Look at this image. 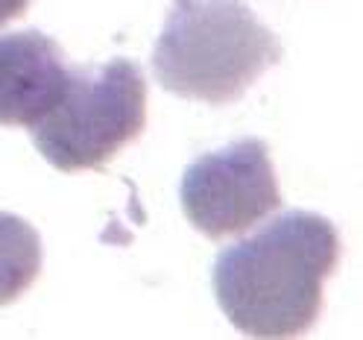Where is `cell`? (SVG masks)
Instances as JSON below:
<instances>
[{"mask_svg":"<svg viewBox=\"0 0 363 340\" xmlns=\"http://www.w3.org/2000/svg\"><path fill=\"white\" fill-rule=\"evenodd\" d=\"M41 238L24 217L0 212V308L12 305L41 276Z\"/></svg>","mask_w":363,"mask_h":340,"instance_id":"6","label":"cell"},{"mask_svg":"<svg viewBox=\"0 0 363 340\" xmlns=\"http://www.w3.org/2000/svg\"><path fill=\"white\" fill-rule=\"evenodd\" d=\"M340 264V235L323 214L293 209L252 238L220 249L214 297L249 337H296L323 314L325 279Z\"/></svg>","mask_w":363,"mask_h":340,"instance_id":"1","label":"cell"},{"mask_svg":"<svg viewBox=\"0 0 363 340\" xmlns=\"http://www.w3.org/2000/svg\"><path fill=\"white\" fill-rule=\"evenodd\" d=\"M33 0H0V27L9 24L12 18H21L30 9Z\"/></svg>","mask_w":363,"mask_h":340,"instance_id":"7","label":"cell"},{"mask_svg":"<svg viewBox=\"0 0 363 340\" xmlns=\"http://www.w3.org/2000/svg\"><path fill=\"white\" fill-rule=\"evenodd\" d=\"M71 65L38 30L0 35V126H35L62 100Z\"/></svg>","mask_w":363,"mask_h":340,"instance_id":"5","label":"cell"},{"mask_svg":"<svg viewBox=\"0 0 363 340\" xmlns=\"http://www.w3.org/2000/svg\"><path fill=\"white\" fill-rule=\"evenodd\" d=\"M179 197L188 223L211 241L252 229L281 209V191L267 141L243 138L199 155L182 176Z\"/></svg>","mask_w":363,"mask_h":340,"instance_id":"4","label":"cell"},{"mask_svg":"<svg viewBox=\"0 0 363 340\" xmlns=\"http://www.w3.org/2000/svg\"><path fill=\"white\" fill-rule=\"evenodd\" d=\"M147 126V79L132 59L77 65L62 100L33 126V144L56 170H100Z\"/></svg>","mask_w":363,"mask_h":340,"instance_id":"3","label":"cell"},{"mask_svg":"<svg viewBox=\"0 0 363 340\" xmlns=\"http://www.w3.org/2000/svg\"><path fill=\"white\" fill-rule=\"evenodd\" d=\"M279 59V35L243 0H173L155 41L152 71L176 97L225 106L240 100Z\"/></svg>","mask_w":363,"mask_h":340,"instance_id":"2","label":"cell"}]
</instances>
